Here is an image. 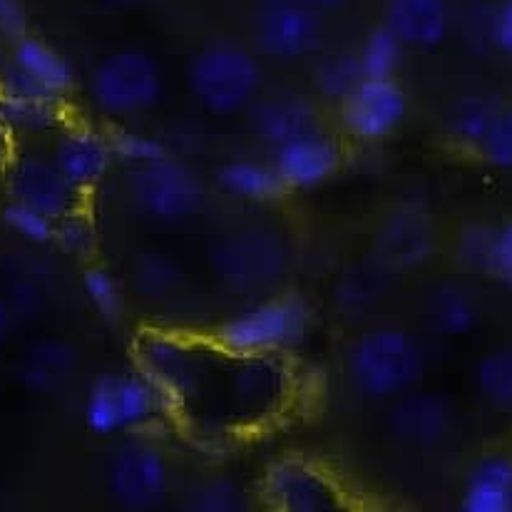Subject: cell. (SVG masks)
Masks as SVG:
<instances>
[{
  "label": "cell",
  "mask_w": 512,
  "mask_h": 512,
  "mask_svg": "<svg viewBox=\"0 0 512 512\" xmlns=\"http://www.w3.org/2000/svg\"><path fill=\"white\" fill-rule=\"evenodd\" d=\"M426 358L421 343L401 329H376L353 343L348 376L366 398H396L416 386Z\"/></svg>",
  "instance_id": "6da1fadb"
},
{
  "label": "cell",
  "mask_w": 512,
  "mask_h": 512,
  "mask_svg": "<svg viewBox=\"0 0 512 512\" xmlns=\"http://www.w3.org/2000/svg\"><path fill=\"white\" fill-rule=\"evenodd\" d=\"M170 398L142 371L107 373L85 398V426L95 435L140 433L160 421Z\"/></svg>",
  "instance_id": "7a4b0ae2"
},
{
  "label": "cell",
  "mask_w": 512,
  "mask_h": 512,
  "mask_svg": "<svg viewBox=\"0 0 512 512\" xmlns=\"http://www.w3.org/2000/svg\"><path fill=\"white\" fill-rule=\"evenodd\" d=\"M187 83L204 110L234 115L254 102L261 85V65L242 45L214 43L189 60Z\"/></svg>",
  "instance_id": "3957f363"
},
{
  "label": "cell",
  "mask_w": 512,
  "mask_h": 512,
  "mask_svg": "<svg viewBox=\"0 0 512 512\" xmlns=\"http://www.w3.org/2000/svg\"><path fill=\"white\" fill-rule=\"evenodd\" d=\"M309 329V306L299 296H281L224 321L217 339L234 356L261 358L301 346Z\"/></svg>",
  "instance_id": "277c9868"
},
{
  "label": "cell",
  "mask_w": 512,
  "mask_h": 512,
  "mask_svg": "<svg viewBox=\"0 0 512 512\" xmlns=\"http://www.w3.org/2000/svg\"><path fill=\"white\" fill-rule=\"evenodd\" d=\"M92 100L105 115L132 117L160 102L165 80L160 63L142 50H120L97 63L92 73Z\"/></svg>",
  "instance_id": "5b68a950"
},
{
  "label": "cell",
  "mask_w": 512,
  "mask_h": 512,
  "mask_svg": "<svg viewBox=\"0 0 512 512\" xmlns=\"http://www.w3.org/2000/svg\"><path fill=\"white\" fill-rule=\"evenodd\" d=\"M130 192L137 207L160 222H184L204 202V187L197 174L172 157L132 170Z\"/></svg>",
  "instance_id": "8992f818"
},
{
  "label": "cell",
  "mask_w": 512,
  "mask_h": 512,
  "mask_svg": "<svg viewBox=\"0 0 512 512\" xmlns=\"http://www.w3.org/2000/svg\"><path fill=\"white\" fill-rule=\"evenodd\" d=\"M324 38L319 8L306 0H261L254 15V40L276 60H299L319 50Z\"/></svg>",
  "instance_id": "52a82bcc"
},
{
  "label": "cell",
  "mask_w": 512,
  "mask_h": 512,
  "mask_svg": "<svg viewBox=\"0 0 512 512\" xmlns=\"http://www.w3.org/2000/svg\"><path fill=\"white\" fill-rule=\"evenodd\" d=\"M75 85L73 65L45 40L18 35L10 65L0 73V92L63 100Z\"/></svg>",
  "instance_id": "ba28073f"
},
{
  "label": "cell",
  "mask_w": 512,
  "mask_h": 512,
  "mask_svg": "<svg viewBox=\"0 0 512 512\" xmlns=\"http://www.w3.org/2000/svg\"><path fill=\"white\" fill-rule=\"evenodd\" d=\"M110 493L122 508L152 510L165 500L170 490V468L155 445L132 440L110 460L107 470Z\"/></svg>",
  "instance_id": "9c48e42d"
},
{
  "label": "cell",
  "mask_w": 512,
  "mask_h": 512,
  "mask_svg": "<svg viewBox=\"0 0 512 512\" xmlns=\"http://www.w3.org/2000/svg\"><path fill=\"white\" fill-rule=\"evenodd\" d=\"M5 189L10 202L28 204L40 209L55 222L68 214L78 212V202L83 194L63 177L53 157H43L38 152H20L5 167Z\"/></svg>",
  "instance_id": "30bf717a"
},
{
  "label": "cell",
  "mask_w": 512,
  "mask_h": 512,
  "mask_svg": "<svg viewBox=\"0 0 512 512\" xmlns=\"http://www.w3.org/2000/svg\"><path fill=\"white\" fill-rule=\"evenodd\" d=\"M341 105L343 125L356 140L363 142L386 140L408 115V95L393 78H366Z\"/></svg>",
  "instance_id": "8fae6325"
},
{
  "label": "cell",
  "mask_w": 512,
  "mask_h": 512,
  "mask_svg": "<svg viewBox=\"0 0 512 512\" xmlns=\"http://www.w3.org/2000/svg\"><path fill=\"white\" fill-rule=\"evenodd\" d=\"M140 371L172 401L189 398L204 376L197 348L170 334H145L137 341Z\"/></svg>",
  "instance_id": "7c38bea8"
},
{
  "label": "cell",
  "mask_w": 512,
  "mask_h": 512,
  "mask_svg": "<svg viewBox=\"0 0 512 512\" xmlns=\"http://www.w3.org/2000/svg\"><path fill=\"white\" fill-rule=\"evenodd\" d=\"M266 498L279 510L326 512L339 508L341 498L326 473L304 460H281L264 478Z\"/></svg>",
  "instance_id": "4fadbf2b"
},
{
  "label": "cell",
  "mask_w": 512,
  "mask_h": 512,
  "mask_svg": "<svg viewBox=\"0 0 512 512\" xmlns=\"http://www.w3.org/2000/svg\"><path fill=\"white\" fill-rule=\"evenodd\" d=\"M341 165V150L324 132L311 130L284 142L274 152V167L286 189H316L329 182Z\"/></svg>",
  "instance_id": "5bb4252c"
},
{
  "label": "cell",
  "mask_w": 512,
  "mask_h": 512,
  "mask_svg": "<svg viewBox=\"0 0 512 512\" xmlns=\"http://www.w3.org/2000/svg\"><path fill=\"white\" fill-rule=\"evenodd\" d=\"M53 162L80 194L90 192L105 179L112 162H117L112 137L87 130V127L65 130L55 142Z\"/></svg>",
  "instance_id": "9a60e30c"
},
{
  "label": "cell",
  "mask_w": 512,
  "mask_h": 512,
  "mask_svg": "<svg viewBox=\"0 0 512 512\" xmlns=\"http://www.w3.org/2000/svg\"><path fill=\"white\" fill-rule=\"evenodd\" d=\"M453 13L448 0H388L386 23L406 48L433 50L448 38Z\"/></svg>",
  "instance_id": "2e32d148"
},
{
  "label": "cell",
  "mask_w": 512,
  "mask_h": 512,
  "mask_svg": "<svg viewBox=\"0 0 512 512\" xmlns=\"http://www.w3.org/2000/svg\"><path fill=\"white\" fill-rule=\"evenodd\" d=\"M378 252L383 261L401 269L421 266L433 252V229L421 212L401 209L383 219L378 232Z\"/></svg>",
  "instance_id": "e0dca14e"
},
{
  "label": "cell",
  "mask_w": 512,
  "mask_h": 512,
  "mask_svg": "<svg viewBox=\"0 0 512 512\" xmlns=\"http://www.w3.org/2000/svg\"><path fill=\"white\" fill-rule=\"evenodd\" d=\"M450 423L448 401L438 396L406 398L391 413L393 435L411 448H435L448 435Z\"/></svg>",
  "instance_id": "ac0fdd59"
},
{
  "label": "cell",
  "mask_w": 512,
  "mask_h": 512,
  "mask_svg": "<svg viewBox=\"0 0 512 512\" xmlns=\"http://www.w3.org/2000/svg\"><path fill=\"white\" fill-rule=\"evenodd\" d=\"M465 512H512V458L485 455L470 470L460 495Z\"/></svg>",
  "instance_id": "d6986e66"
},
{
  "label": "cell",
  "mask_w": 512,
  "mask_h": 512,
  "mask_svg": "<svg viewBox=\"0 0 512 512\" xmlns=\"http://www.w3.org/2000/svg\"><path fill=\"white\" fill-rule=\"evenodd\" d=\"M254 130L259 140L279 147L304 132L316 130V110L309 100L296 95H276L259 102L254 110Z\"/></svg>",
  "instance_id": "ffe728a7"
},
{
  "label": "cell",
  "mask_w": 512,
  "mask_h": 512,
  "mask_svg": "<svg viewBox=\"0 0 512 512\" xmlns=\"http://www.w3.org/2000/svg\"><path fill=\"white\" fill-rule=\"evenodd\" d=\"M500 115V105L485 95L460 97L450 105L445 115V130L448 137L463 150L480 152L485 137L493 130L495 120Z\"/></svg>",
  "instance_id": "44dd1931"
},
{
  "label": "cell",
  "mask_w": 512,
  "mask_h": 512,
  "mask_svg": "<svg viewBox=\"0 0 512 512\" xmlns=\"http://www.w3.org/2000/svg\"><path fill=\"white\" fill-rule=\"evenodd\" d=\"M63 120L60 100L0 92V132L13 137L43 135Z\"/></svg>",
  "instance_id": "7402d4cb"
},
{
  "label": "cell",
  "mask_w": 512,
  "mask_h": 512,
  "mask_svg": "<svg viewBox=\"0 0 512 512\" xmlns=\"http://www.w3.org/2000/svg\"><path fill=\"white\" fill-rule=\"evenodd\" d=\"M219 187L232 197L244 202H271L286 189L276 172L274 162L266 165L261 160H232L217 174Z\"/></svg>",
  "instance_id": "603a6c76"
},
{
  "label": "cell",
  "mask_w": 512,
  "mask_h": 512,
  "mask_svg": "<svg viewBox=\"0 0 512 512\" xmlns=\"http://www.w3.org/2000/svg\"><path fill=\"white\" fill-rule=\"evenodd\" d=\"M23 381L38 391L60 388L75 371L73 348L63 341H40L23 358Z\"/></svg>",
  "instance_id": "cb8c5ba5"
},
{
  "label": "cell",
  "mask_w": 512,
  "mask_h": 512,
  "mask_svg": "<svg viewBox=\"0 0 512 512\" xmlns=\"http://www.w3.org/2000/svg\"><path fill=\"white\" fill-rule=\"evenodd\" d=\"M478 306L473 296L455 284H443L428 299V321L438 334L465 336L478 324Z\"/></svg>",
  "instance_id": "d4e9b609"
},
{
  "label": "cell",
  "mask_w": 512,
  "mask_h": 512,
  "mask_svg": "<svg viewBox=\"0 0 512 512\" xmlns=\"http://www.w3.org/2000/svg\"><path fill=\"white\" fill-rule=\"evenodd\" d=\"M475 383L490 406L512 413V346H500L480 358Z\"/></svg>",
  "instance_id": "484cf974"
},
{
  "label": "cell",
  "mask_w": 512,
  "mask_h": 512,
  "mask_svg": "<svg viewBox=\"0 0 512 512\" xmlns=\"http://www.w3.org/2000/svg\"><path fill=\"white\" fill-rule=\"evenodd\" d=\"M234 388H237L242 406L261 411V408H269L271 403L279 401L281 391H284V378L269 363L252 361L249 366L244 363L242 371L237 373Z\"/></svg>",
  "instance_id": "4316f807"
},
{
  "label": "cell",
  "mask_w": 512,
  "mask_h": 512,
  "mask_svg": "<svg viewBox=\"0 0 512 512\" xmlns=\"http://www.w3.org/2000/svg\"><path fill=\"white\" fill-rule=\"evenodd\" d=\"M403 50H406V45L396 38V33L388 25H381V28L373 30L366 38V43H363L361 53H358L366 78H393L398 73V68H401Z\"/></svg>",
  "instance_id": "83f0119b"
},
{
  "label": "cell",
  "mask_w": 512,
  "mask_h": 512,
  "mask_svg": "<svg viewBox=\"0 0 512 512\" xmlns=\"http://www.w3.org/2000/svg\"><path fill=\"white\" fill-rule=\"evenodd\" d=\"M363 80H366V73H363L361 58L353 53L329 55L319 65V73H316V83H319L321 95L336 102L346 100Z\"/></svg>",
  "instance_id": "f1b7e54d"
},
{
  "label": "cell",
  "mask_w": 512,
  "mask_h": 512,
  "mask_svg": "<svg viewBox=\"0 0 512 512\" xmlns=\"http://www.w3.org/2000/svg\"><path fill=\"white\" fill-rule=\"evenodd\" d=\"M3 222L8 224L10 232L18 234L20 239L30 244H50L55 242V219L48 217L40 209L28 207L20 202H8L3 209Z\"/></svg>",
  "instance_id": "f546056e"
},
{
  "label": "cell",
  "mask_w": 512,
  "mask_h": 512,
  "mask_svg": "<svg viewBox=\"0 0 512 512\" xmlns=\"http://www.w3.org/2000/svg\"><path fill=\"white\" fill-rule=\"evenodd\" d=\"M112 150H115V160L130 165L132 170L170 157L165 142L155 135H145V132H117L112 137Z\"/></svg>",
  "instance_id": "4dcf8cb0"
},
{
  "label": "cell",
  "mask_w": 512,
  "mask_h": 512,
  "mask_svg": "<svg viewBox=\"0 0 512 512\" xmlns=\"http://www.w3.org/2000/svg\"><path fill=\"white\" fill-rule=\"evenodd\" d=\"M83 291L90 299V304L95 306L97 314L105 321H115L122 311V289L120 281L115 279V274L107 269H87L83 276Z\"/></svg>",
  "instance_id": "1f68e13d"
},
{
  "label": "cell",
  "mask_w": 512,
  "mask_h": 512,
  "mask_svg": "<svg viewBox=\"0 0 512 512\" xmlns=\"http://www.w3.org/2000/svg\"><path fill=\"white\" fill-rule=\"evenodd\" d=\"M480 157L500 170H512V105L500 107L493 130L480 147Z\"/></svg>",
  "instance_id": "d6a6232c"
},
{
  "label": "cell",
  "mask_w": 512,
  "mask_h": 512,
  "mask_svg": "<svg viewBox=\"0 0 512 512\" xmlns=\"http://www.w3.org/2000/svg\"><path fill=\"white\" fill-rule=\"evenodd\" d=\"M242 503V490L227 478L209 480L192 495V508L202 512H234L242 510Z\"/></svg>",
  "instance_id": "836d02e7"
},
{
  "label": "cell",
  "mask_w": 512,
  "mask_h": 512,
  "mask_svg": "<svg viewBox=\"0 0 512 512\" xmlns=\"http://www.w3.org/2000/svg\"><path fill=\"white\" fill-rule=\"evenodd\" d=\"M55 244L68 254H87L95 247V227L85 214H68L55 224Z\"/></svg>",
  "instance_id": "e575fe53"
},
{
  "label": "cell",
  "mask_w": 512,
  "mask_h": 512,
  "mask_svg": "<svg viewBox=\"0 0 512 512\" xmlns=\"http://www.w3.org/2000/svg\"><path fill=\"white\" fill-rule=\"evenodd\" d=\"M493 237H495V229H488V227L485 229L475 227L463 234V239H460V256H463V261L470 266V269L488 271Z\"/></svg>",
  "instance_id": "d590c367"
},
{
  "label": "cell",
  "mask_w": 512,
  "mask_h": 512,
  "mask_svg": "<svg viewBox=\"0 0 512 512\" xmlns=\"http://www.w3.org/2000/svg\"><path fill=\"white\" fill-rule=\"evenodd\" d=\"M488 271L512 289V222L495 229Z\"/></svg>",
  "instance_id": "8d00e7d4"
},
{
  "label": "cell",
  "mask_w": 512,
  "mask_h": 512,
  "mask_svg": "<svg viewBox=\"0 0 512 512\" xmlns=\"http://www.w3.org/2000/svg\"><path fill=\"white\" fill-rule=\"evenodd\" d=\"M490 45L512 58V0H498L490 13Z\"/></svg>",
  "instance_id": "74e56055"
},
{
  "label": "cell",
  "mask_w": 512,
  "mask_h": 512,
  "mask_svg": "<svg viewBox=\"0 0 512 512\" xmlns=\"http://www.w3.org/2000/svg\"><path fill=\"white\" fill-rule=\"evenodd\" d=\"M25 13L20 0H0V33L23 35Z\"/></svg>",
  "instance_id": "f35d334b"
},
{
  "label": "cell",
  "mask_w": 512,
  "mask_h": 512,
  "mask_svg": "<svg viewBox=\"0 0 512 512\" xmlns=\"http://www.w3.org/2000/svg\"><path fill=\"white\" fill-rule=\"evenodd\" d=\"M10 324H13V314H10V306L0 299V341L8 336Z\"/></svg>",
  "instance_id": "ab89813d"
},
{
  "label": "cell",
  "mask_w": 512,
  "mask_h": 512,
  "mask_svg": "<svg viewBox=\"0 0 512 512\" xmlns=\"http://www.w3.org/2000/svg\"><path fill=\"white\" fill-rule=\"evenodd\" d=\"M306 3H311L314 8H319V10H336V8H341V5H346L348 0H306Z\"/></svg>",
  "instance_id": "60d3db41"
},
{
  "label": "cell",
  "mask_w": 512,
  "mask_h": 512,
  "mask_svg": "<svg viewBox=\"0 0 512 512\" xmlns=\"http://www.w3.org/2000/svg\"><path fill=\"white\" fill-rule=\"evenodd\" d=\"M107 3H115V5H137V3H145V0H107Z\"/></svg>",
  "instance_id": "b9f144b4"
}]
</instances>
